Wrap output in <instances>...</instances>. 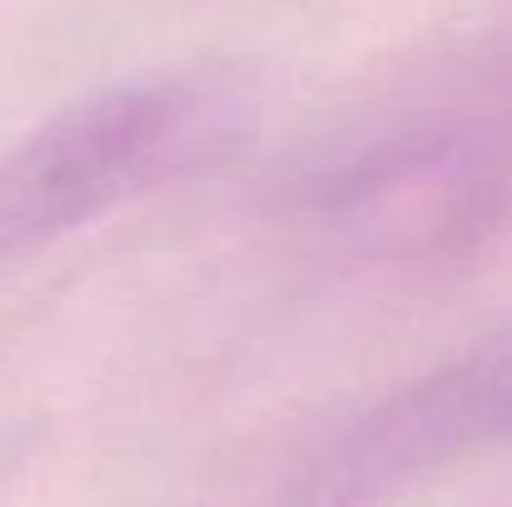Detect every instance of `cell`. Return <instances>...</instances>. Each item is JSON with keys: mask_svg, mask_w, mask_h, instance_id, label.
Returning <instances> with one entry per match:
<instances>
[{"mask_svg": "<svg viewBox=\"0 0 512 507\" xmlns=\"http://www.w3.org/2000/svg\"><path fill=\"white\" fill-rule=\"evenodd\" d=\"M249 115L229 75H170L90 95L0 155V264L219 155Z\"/></svg>", "mask_w": 512, "mask_h": 507, "instance_id": "cell-1", "label": "cell"}, {"mask_svg": "<svg viewBox=\"0 0 512 507\" xmlns=\"http://www.w3.org/2000/svg\"><path fill=\"white\" fill-rule=\"evenodd\" d=\"M512 438V338L473 348L363 413L309 468L304 498L363 503Z\"/></svg>", "mask_w": 512, "mask_h": 507, "instance_id": "cell-2", "label": "cell"}]
</instances>
